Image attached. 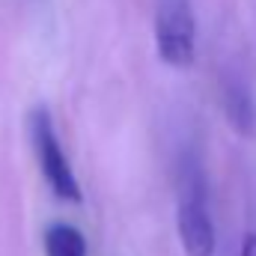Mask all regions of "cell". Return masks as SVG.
<instances>
[{
	"label": "cell",
	"instance_id": "obj_1",
	"mask_svg": "<svg viewBox=\"0 0 256 256\" xmlns=\"http://www.w3.org/2000/svg\"><path fill=\"white\" fill-rule=\"evenodd\" d=\"M27 128H30V143L36 149V161H39V170L48 182V188L54 191L57 200L63 202H80V185L74 179V170L68 164L63 152V143H60V134L57 126L51 120V110L48 108H33L27 114Z\"/></svg>",
	"mask_w": 256,
	"mask_h": 256
},
{
	"label": "cell",
	"instance_id": "obj_2",
	"mask_svg": "<svg viewBox=\"0 0 256 256\" xmlns=\"http://www.w3.org/2000/svg\"><path fill=\"white\" fill-rule=\"evenodd\" d=\"M155 48L173 68H188L196 60V18L191 0H155Z\"/></svg>",
	"mask_w": 256,
	"mask_h": 256
},
{
	"label": "cell",
	"instance_id": "obj_3",
	"mask_svg": "<svg viewBox=\"0 0 256 256\" xmlns=\"http://www.w3.org/2000/svg\"><path fill=\"white\" fill-rule=\"evenodd\" d=\"M179 238L188 256H214V220L206 202V182L196 167L185 170L179 200Z\"/></svg>",
	"mask_w": 256,
	"mask_h": 256
},
{
	"label": "cell",
	"instance_id": "obj_4",
	"mask_svg": "<svg viewBox=\"0 0 256 256\" xmlns=\"http://www.w3.org/2000/svg\"><path fill=\"white\" fill-rule=\"evenodd\" d=\"M224 114L236 134L254 137L256 134V96L244 78H226L224 80Z\"/></svg>",
	"mask_w": 256,
	"mask_h": 256
},
{
	"label": "cell",
	"instance_id": "obj_5",
	"mask_svg": "<svg viewBox=\"0 0 256 256\" xmlns=\"http://www.w3.org/2000/svg\"><path fill=\"white\" fill-rule=\"evenodd\" d=\"M42 248H45V256H86V238L78 226L57 220L45 226Z\"/></svg>",
	"mask_w": 256,
	"mask_h": 256
},
{
	"label": "cell",
	"instance_id": "obj_6",
	"mask_svg": "<svg viewBox=\"0 0 256 256\" xmlns=\"http://www.w3.org/2000/svg\"><path fill=\"white\" fill-rule=\"evenodd\" d=\"M238 256H256V230H250V232L242 238V254Z\"/></svg>",
	"mask_w": 256,
	"mask_h": 256
}]
</instances>
